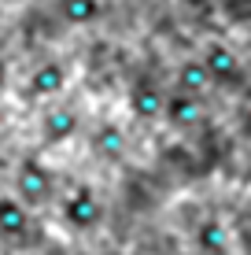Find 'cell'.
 <instances>
[{"label":"cell","mask_w":251,"mask_h":255,"mask_svg":"<svg viewBox=\"0 0 251 255\" xmlns=\"http://www.w3.org/2000/svg\"><path fill=\"white\" fill-rule=\"evenodd\" d=\"M196 248H200V255H229L233 248V237L226 230V222L214 215H207L200 226H196Z\"/></svg>","instance_id":"9"},{"label":"cell","mask_w":251,"mask_h":255,"mask_svg":"<svg viewBox=\"0 0 251 255\" xmlns=\"http://www.w3.org/2000/svg\"><path fill=\"white\" fill-rule=\"evenodd\" d=\"M163 119L170 122L174 129H192L196 122L203 119V104H200V96H192V93H167V104H163Z\"/></svg>","instance_id":"6"},{"label":"cell","mask_w":251,"mask_h":255,"mask_svg":"<svg viewBox=\"0 0 251 255\" xmlns=\"http://www.w3.org/2000/svg\"><path fill=\"white\" fill-rule=\"evenodd\" d=\"M203 67H207V74H211L214 85L233 89V85L244 82V67H240L237 52H233L229 45H222V41H207V48H203Z\"/></svg>","instance_id":"3"},{"label":"cell","mask_w":251,"mask_h":255,"mask_svg":"<svg viewBox=\"0 0 251 255\" xmlns=\"http://www.w3.org/2000/svg\"><path fill=\"white\" fill-rule=\"evenodd\" d=\"M78 129H82V115H78L74 108H52V111L41 115V140L52 144V148L74 140Z\"/></svg>","instance_id":"4"},{"label":"cell","mask_w":251,"mask_h":255,"mask_svg":"<svg viewBox=\"0 0 251 255\" xmlns=\"http://www.w3.org/2000/svg\"><path fill=\"white\" fill-rule=\"evenodd\" d=\"M244 126L251 129V104H248V111H244Z\"/></svg>","instance_id":"14"},{"label":"cell","mask_w":251,"mask_h":255,"mask_svg":"<svg viewBox=\"0 0 251 255\" xmlns=\"http://www.w3.org/2000/svg\"><path fill=\"white\" fill-rule=\"evenodd\" d=\"M4 85H7V63L0 59V93H4Z\"/></svg>","instance_id":"13"},{"label":"cell","mask_w":251,"mask_h":255,"mask_svg":"<svg viewBox=\"0 0 251 255\" xmlns=\"http://www.w3.org/2000/svg\"><path fill=\"white\" fill-rule=\"evenodd\" d=\"M59 211H63V222L71 226V230H78V233H89V230H96L103 222V204H100L96 189L85 185V181H78V185L67 192Z\"/></svg>","instance_id":"1"},{"label":"cell","mask_w":251,"mask_h":255,"mask_svg":"<svg viewBox=\"0 0 251 255\" xmlns=\"http://www.w3.org/2000/svg\"><path fill=\"white\" fill-rule=\"evenodd\" d=\"M0 237L4 241H26L30 237V207L19 196H0Z\"/></svg>","instance_id":"7"},{"label":"cell","mask_w":251,"mask_h":255,"mask_svg":"<svg viewBox=\"0 0 251 255\" xmlns=\"http://www.w3.org/2000/svg\"><path fill=\"white\" fill-rule=\"evenodd\" d=\"M63 85H67V67L56 63V59H45V63L30 74L26 89H30V96H37V100H48V96L63 93Z\"/></svg>","instance_id":"8"},{"label":"cell","mask_w":251,"mask_h":255,"mask_svg":"<svg viewBox=\"0 0 251 255\" xmlns=\"http://www.w3.org/2000/svg\"><path fill=\"white\" fill-rule=\"evenodd\" d=\"M4 126H7V111L0 108V129H4Z\"/></svg>","instance_id":"15"},{"label":"cell","mask_w":251,"mask_h":255,"mask_svg":"<svg viewBox=\"0 0 251 255\" xmlns=\"http://www.w3.org/2000/svg\"><path fill=\"white\" fill-rule=\"evenodd\" d=\"M211 85H214V82H211V74H207L203 59H185V63L177 67V89H181V93L203 96Z\"/></svg>","instance_id":"12"},{"label":"cell","mask_w":251,"mask_h":255,"mask_svg":"<svg viewBox=\"0 0 251 255\" xmlns=\"http://www.w3.org/2000/svg\"><path fill=\"white\" fill-rule=\"evenodd\" d=\"M15 196L26 207H41L56 196V174L48 170L41 159H22L15 170Z\"/></svg>","instance_id":"2"},{"label":"cell","mask_w":251,"mask_h":255,"mask_svg":"<svg viewBox=\"0 0 251 255\" xmlns=\"http://www.w3.org/2000/svg\"><path fill=\"white\" fill-rule=\"evenodd\" d=\"M92 152L107 163H118L126 155V133L115 122H103V126H96V133H92Z\"/></svg>","instance_id":"10"},{"label":"cell","mask_w":251,"mask_h":255,"mask_svg":"<svg viewBox=\"0 0 251 255\" xmlns=\"http://www.w3.org/2000/svg\"><path fill=\"white\" fill-rule=\"evenodd\" d=\"M163 104H167V93H163L152 78H137L133 82V89H129V111L141 122L163 119Z\"/></svg>","instance_id":"5"},{"label":"cell","mask_w":251,"mask_h":255,"mask_svg":"<svg viewBox=\"0 0 251 255\" xmlns=\"http://www.w3.org/2000/svg\"><path fill=\"white\" fill-rule=\"evenodd\" d=\"M100 11H103L100 0H56V15L67 26H89L100 19Z\"/></svg>","instance_id":"11"}]
</instances>
